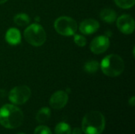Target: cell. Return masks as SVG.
I'll return each mask as SVG.
<instances>
[{"mask_svg":"<svg viewBox=\"0 0 135 134\" xmlns=\"http://www.w3.org/2000/svg\"><path fill=\"white\" fill-rule=\"evenodd\" d=\"M24 120L23 112L16 106L6 104L0 109V124L6 129L19 127Z\"/></svg>","mask_w":135,"mask_h":134,"instance_id":"1","label":"cell"},{"mask_svg":"<svg viewBox=\"0 0 135 134\" xmlns=\"http://www.w3.org/2000/svg\"><path fill=\"white\" fill-rule=\"evenodd\" d=\"M104 128L105 118L100 111H89L84 116L81 130L85 134H101Z\"/></svg>","mask_w":135,"mask_h":134,"instance_id":"2","label":"cell"},{"mask_svg":"<svg viewBox=\"0 0 135 134\" xmlns=\"http://www.w3.org/2000/svg\"><path fill=\"white\" fill-rule=\"evenodd\" d=\"M125 64L123 58L117 54L106 56L100 63V68L104 74L110 77L119 76L124 70Z\"/></svg>","mask_w":135,"mask_h":134,"instance_id":"3","label":"cell"},{"mask_svg":"<svg viewBox=\"0 0 135 134\" xmlns=\"http://www.w3.org/2000/svg\"><path fill=\"white\" fill-rule=\"evenodd\" d=\"M24 37L25 40L34 47L42 46L47 38V35L44 28L37 24H30L24 32Z\"/></svg>","mask_w":135,"mask_h":134,"instance_id":"4","label":"cell"},{"mask_svg":"<svg viewBox=\"0 0 135 134\" xmlns=\"http://www.w3.org/2000/svg\"><path fill=\"white\" fill-rule=\"evenodd\" d=\"M56 32L62 36H70L75 34L78 30L77 22L70 17H59L54 23Z\"/></svg>","mask_w":135,"mask_h":134,"instance_id":"5","label":"cell"},{"mask_svg":"<svg viewBox=\"0 0 135 134\" xmlns=\"http://www.w3.org/2000/svg\"><path fill=\"white\" fill-rule=\"evenodd\" d=\"M31 96V90L28 86L21 85L13 88L9 93V100L16 105L25 103Z\"/></svg>","mask_w":135,"mask_h":134,"instance_id":"6","label":"cell"},{"mask_svg":"<svg viewBox=\"0 0 135 134\" xmlns=\"http://www.w3.org/2000/svg\"><path fill=\"white\" fill-rule=\"evenodd\" d=\"M110 46V40L106 36H99L94 38L90 43V50L93 54H100L105 52Z\"/></svg>","mask_w":135,"mask_h":134,"instance_id":"7","label":"cell"},{"mask_svg":"<svg viewBox=\"0 0 135 134\" xmlns=\"http://www.w3.org/2000/svg\"><path fill=\"white\" fill-rule=\"evenodd\" d=\"M116 24L119 31L124 34H131L134 30V21L133 17L128 14L120 16L117 19Z\"/></svg>","mask_w":135,"mask_h":134,"instance_id":"8","label":"cell"},{"mask_svg":"<svg viewBox=\"0 0 135 134\" xmlns=\"http://www.w3.org/2000/svg\"><path fill=\"white\" fill-rule=\"evenodd\" d=\"M68 102V95L64 91L55 92L50 99L49 103L53 109L59 110L63 108Z\"/></svg>","mask_w":135,"mask_h":134,"instance_id":"9","label":"cell"},{"mask_svg":"<svg viewBox=\"0 0 135 134\" xmlns=\"http://www.w3.org/2000/svg\"><path fill=\"white\" fill-rule=\"evenodd\" d=\"M100 28V24L95 19H85L84 20L79 26L81 32L85 35H91L96 32Z\"/></svg>","mask_w":135,"mask_h":134,"instance_id":"10","label":"cell"},{"mask_svg":"<svg viewBox=\"0 0 135 134\" xmlns=\"http://www.w3.org/2000/svg\"><path fill=\"white\" fill-rule=\"evenodd\" d=\"M6 40L10 45H17L21 41V32L18 29L15 28H11L7 30L6 33Z\"/></svg>","mask_w":135,"mask_h":134,"instance_id":"11","label":"cell"},{"mask_svg":"<svg viewBox=\"0 0 135 134\" xmlns=\"http://www.w3.org/2000/svg\"><path fill=\"white\" fill-rule=\"evenodd\" d=\"M100 16V18L107 23H113L117 18V13H115V11L108 8L102 9Z\"/></svg>","mask_w":135,"mask_h":134,"instance_id":"12","label":"cell"},{"mask_svg":"<svg viewBox=\"0 0 135 134\" xmlns=\"http://www.w3.org/2000/svg\"><path fill=\"white\" fill-rule=\"evenodd\" d=\"M51 116V110L48 107H42L36 114V121L40 123L46 122Z\"/></svg>","mask_w":135,"mask_h":134,"instance_id":"13","label":"cell"},{"mask_svg":"<svg viewBox=\"0 0 135 134\" xmlns=\"http://www.w3.org/2000/svg\"><path fill=\"white\" fill-rule=\"evenodd\" d=\"M14 23L18 26H25L28 25L30 22V17L24 13H18L13 17Z\"/></svg>","mask_w":135,"mask_h":134,"instance_id":"14","label":"cell"},{"mask_svg":"<svg viewBox=\"0 0 135 134\" xmlns=\"http://www.w3.org/2000/svg\"><path fill=\"white\" fill-rule=\"evenodd\" d=\"M55 134H71V128L66 122H59L55 126Z\"/></svg>","mask_w":135,"mask_h":134,"instance_id":"15","label":"cell"},{"mask_svg":"<svg viewBox=\"0 0 135 134\" xmlns=\"http://www.w3.org/2000/svg\"><path fill=\"white\" fill-rule=\"evenodd\" d=\"M98 69H99V63L98 62L94 60L87 62L84 66L85 71L89 73H94L98 70Z\"/></svg>","mask_w":135,"mask_h":134,"instance_id":"16","label":"cell"},{"mask_svg":"<svg viewBox=\"0 0 135 134\" xmlns=\"http://www.w3.org/2000/svg\"><path fill=\"white\" fill-rule=\"evenodd\" d=\"M115 2L122 9H130L134 5L135 0H115Z\"/></svg>","mask_w":135,"mask_h":134,"instance_id":"17","label":"cell"},{"mask_svg":"<svg viewBox=\"0 0 135 134\" xmlns=\"http://www.w3.org/2000/svg\"><path fill=\"white\" fill-rule=\"evenodd\" d=\"M34 134H52L51 130L46 126H39L34 131Z\"/></svg>","mask_w":135,"mask_h":134,"instance_id":"18","label":"cell"},{"mask_svg":"<svg viewBox=\"0 0 135 134\" xmlns=\"http://www.w3.org/2000/svg\"><path fill=\"white\" fill-rule=\"evenodd\" d=\"M74 43L79 47H85L86 44V39L81 35H75L74 36Z\"/></svg>","mask_w":135,"mask_h":134,"instance_id":"19","label":"cell"},{"mask_svg":"<svg viewBox=\"0 0 135 134\" xmlns=\"http://www.w3.org/2000/svg\"><path fill=\"white\" fill-rule=\"evenodd\" d=\"M71 133H72V134H82V130L76 127L73 130V131Z\"/></svg>","mask_w":135,"mask_h":134,"instance_id":"20","label":"cell"},{"mask_svg":"<svg viewBox=\"0 0 135 134\" xmlns=\"http://www.w3.org/2000/svg\"><path fill=\"white\" fill-rule=\"evenodd\" d=\"M129 104L132 107H134L135 104V97L134 96H132L130 100H129Z\"/></svg>","mask_w":135,"mask_h":134,"instance_id":"21","label":"cell"},{"mask_svg":"<svg viewBox=\"0 0 135 134\" xmlns=\"http://www.w3.org/2000/svg\"><path fill=\"white\" fill-rule=\"evenodd\" d=\"M6 1H7V0H0V5H1V4H3V3H5Z\"/></svg>","mask_w":135,"mask_h":134,"instance_id":"22","label":"cell"},{"mask_svg":"<svg viewBox=\"0 0 135 134\" xmlns=\"http://www.w3.org/2000/svg\"><path fill=\"white\" fill-rule=\"evenodd\" d=\"M19 134H25V133H19Z\"/></svg>","mask_w":135,"mask_h":134,"instance_id":"23","label":"cell"}]
</instances>
